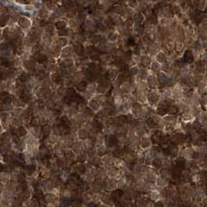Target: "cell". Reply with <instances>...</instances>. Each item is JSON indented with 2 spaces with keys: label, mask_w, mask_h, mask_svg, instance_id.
I'll return each mask as SVG.
<instances>
[{
  "label": "cell",
  "mask_w": 207,
  "mask_h": 207,
  "mask_svg": "<svg viewBox=\"0 0 207 207\" xmlns=\"http://www.w3.org/2000/svg\"><path fill=\"white\" fill-rule=\"evenodd\" d=\"M122 159L125 163L128 164H135V161H136V154H135V153H126Z\"/></svg>",
  "instance_id": "cell-13"
},
{
  "label": "cell",
  "mask_w": 207,
  "mask_h": 207,
  "mask_svg": "<svg viewBox=\"0 0 207 207\" xmlns=\"http://www.w3.org/2000/svg\"><path fill=\"white\" fill-rule=\"evenodd\" d=\"M105 144V136L102 132H99L95 139V146Z\"/></svg>",
  "instance_id": "cell-22"
},
{
  "label": "cell",
  "mask_w": 207,
  "mask_h": 207,
  "mask_svg": "<svg viewBox=\"0 0 207 207\" xmlns=\"http://www.w3.org/2000/svg\"><path fill=\"white\" fill-rule=\"evenodd\" d=\"M135 132L136 134V135L139 138H142L143 136H145L147 133V128L143 124L139 125L136 128H135Z\"/></svg>",
  "instance_id": "cell-15"
},
{
  "label": "cell",
  "mask_w": 207,
  "mask_h": 207,
  "mask_svg": "<svg viewBox=\"0 0 207 207\" xmlns=\"http://www.w3.org/2000/svg\"><path fill=\"white\" fill-rule=\"evenodd\" d=\"M52 132L53 133L58 135H61V132H60V128H59V125H57V124H53V126H52Z\"/></svg>",
  "instance_id": "cell-48"
},
{
  "label": "cell",
  "mask_w": 207,
  "mask_h": 207,
  "mask_svg": "<svg viewBox=\"0 0 207 207\" xmlns=\"http://www.w3.org/2000/svg\"><path fill=\"white\" fill-rule=\"evenodd\" d=\"M159 99H160V96L156 92H150L147 95V100L152 104L157 103L159 101Z\"/></svg>",
  "instance_id": "cell-24"
},
{
  "label": "cell",
  "mask_w": 207,
  "mask_h": 207,
  "mask_svg": "<svg viewBox=\"0 0 207 207\" xmlns=\"http://www.w3.org/2000/svg\"><path fill=\"white\" fill-rule=\"evenodd\" d=\"M9 180H10V174L5 171H2L1 174H0V181H1V183L6 184L9 182Z\"/></svg>",
  "instance_id": "cell-33"
},
{
  "label": "cell",
  "mask_w": 207,
  "mask_h": 207,
  "mask_svg": "<svg viewBox=\"0 0 207 207\" xmlns=\"http://www.w3.org/2000/svg\"><path fill=\"white\" fill-rule=\"evenodd\" d=\"M31 207H41L39 199H37L35 197L31 199Z\"/></svg>",
  "instance_id": "cell-46"
},
{
  "label": "cell",
  "mask_w": 207,
  "mask_h": 207,
  "mask_svg": "<svg viewBox=\"0 0 207 207\" xmlns=\"http://www.w3.org/2000/svg\"><path fill=\"white\" fill-rule=\"evenodd\" d=\"M65 156L69 160V161H73L76 160L77 155L72 150V149H67L65 150Z\"/></svg>",
  "instance_id": "cell-27"
},
{
  "label": "cell",
  "mask_w": 207,
  "mask_h": 207,
  "mask_svg": "<svg viewBox=\"0 0 207 207\" xmlns=\"http://www.w3.org/2000/svg\"><path fill=\"white\" fill-rule=\"evenodd\" d=\"M88 159L89 158L87 157V155L86 154V153L84 151L82 153L77 155V157H76V161L78 163H80V164H85L86 161L88 160Z\"/></svg>",
  "instance_id": "cell-34"
},
{
  "label": "cell",
  "mask_w": 207,
  "mask_h": 207,
  "mask_svg": "<svg viewBox=\"0 0 207 207\" xmlns=\"http://www.w3.org/2000/svg\"><path fill=\"white\" fill-rule=\"evenodd\" d=\"M152 166L155 170H160L163 167V160L159 158H154L152 161Z\"/></svg>",
  "instance_id": "cell-25"
},
{
  "label": "cell",
  "mask_w": 207,
  "mask_h": 207,
  "mask_svg": "<svg viewBox=\"0 0 207 207\" xmlns=\"http://www.w3.org/2000/svg\"><path fill=\"white\" fill-rule=\"evenodd\" d=\"M98 207H108V206L107 205H106V204H101V205H98Z\"/></svg>",
  "instance_id": "cell-54"
},
{
  "label": "cell",
  "mask_w": 207,
  "mask_h": 207,
  "mask_svg": "<svg viewBox=\"0 0 207 207\" xmlns=\"http://www.w3.org/2000/svg\"><path fill=\"white\" fill-rule=\"evenodd\" d=\"M178 107L175 105H170L169 107H167V113L171 114V115H174V114H176L178 112Z\"/></svg>",
  "instance_id": "cell-43"
},
{
  "label": "cell",
  "mask_w": 207,
  "mask_h": 207,
  "mask_svg": "<svg viewBox=\"0 0 207 207\" xmlns=\"http://www.w3.org/2000/svg\"><path fill=\"white\" fill-rule=\"evenodd\" d=\"M107 176L109 178H117L118 177H119V174H120V171H119L118 166L114 164L111 167H108L107 169Z\"/></svg>",
  "instance_id": "cell-6"
},
{
  "label": "cell",
  "mask_w": 207,
  "mask_h": 207,
  "mask_svg": "<svg viewBox=\"0 0 207 207\" xmlns=\"http://www.w3.org/2000/svg\"><path fill=\"white\" fill-rule=\"evenodd\" d=\"M41 129H42L43 135H44V136H47L48 137L51 133H52V132H51V131H52V128H51V125H48V124L44 125L41 127Z\"/></svg>",
  "instance_id": "cell-35"
},
{
  "label": "cell",
  "mask_w": 207,
  "mask_h": 207,
  "mask_svg": "<svg viewBox=\"0 0 207 207\" xmlns=\"http://www.w3.org/2000/svg\"><path fill=\"white\" fill-rule=\"evenodd\" d=\"M118 189L117 178H107V191L111 192Z\"/></svg>",
  "instance_id": "cell-12"
},
{
  "label": "cell",
  "mask_w": 207,
  "mask_h": 207,
  "mask_svg": "<svg viewBox=\"0 0 207 207\" xmlns=\"http://www.w3.org/2000/svg\"><path fill=\"white\" fill-rule=\"evenodd\" d=\"M123 194H124V192L121 189H116L115 190L110 192V196H111V198L114 204L117 203L121 199V198L123 196Z\"/></svg>",
  "instance_id": "cell-3"
},
{
  "label": "cell",
  "mask_w": 207,
  "mask_h": 207,
  "mask_svg": "<svg viewBox=\"0 0 207 207\" xmlns=\"http://www.w3.org/2000/svg\"><path fill=\"white\" fill-rule=\"evenodd\" d=\"M83 144L84 146V149H91L95 147V140L90 139V138H87L85 140L83 141Z\"/></svg>",
  "instance_id": "cell-28"
},
{
  "label": "cell",
  "mask_w": 207,
  "mask_h": 207,
  "mask_svg": "<svg viewBox=\"0 0 207 207\" xmlns=\"http://www.w3.org/2000/svg\"><path fill=\"white\" fill-rule=\"evenodd\" d=\"M153 207H164V206L163 203L161 202V200H160V201H157L153 203Z\"/></svg>",
  "instance_id": "cell-50"
},
{
  "label": "cell",
  "mask_w": 207,
  "mask_h": 207,
  "mask_svg": "<svg viewBox=\"0 0 207 207\" xmlns=\"http://www.w3.org/2000/svg\"><path fill=\"white\" fill-rule=\"evenodd\" d=\"M43 193H44V191L41 189V187H39V188H37V189H34L33 190V193L32 194L34 195V197L37 198V199H40L44 197Z\"/></svg>",
  "instance_id": "cell-36"
},
{
  "label": "cell",
  "mask_w": 207,
  "mask_h": 207,
  "mask_svg": "<svg viewBox=\"0 0 207 207\" xmlns=\"http://www.w3.org/2000/svg\"><path fill=\"white\" fill-rule=\"evenodd\" d=\"M91 189L102 192L107 190V178H98L90 184Z\"/></svg>",
  "instance_id": "cell-1"
},
{
  "label": "cell",
  "mask_w": 207,
  "mask_h": 207,
  "mask_svg": "<svg viewBox=\"0 0 207 207\" xmlns=\"http://www.w3.org/2000/svg\"><path fill=\"white\" fill-rule=\"evenodd\" d=\"M156 185L157 188H160V189H164V188H166L168 186V180L165 179L164 178H163L162 176H157V181H156Z\"/></svg>",
  "instance_id": "cell-17"
},
{
  "label": "cell",
  "mask_w": 207,
  "mask_h": 207,
  "mask_svg": "<svg viewBox=\"0 0 207 207\" xmlns=\"http://www.w3.org/2000/svg\"><path fill=\"white\" fill-rule=\"evenodd\" d=\"M84 146H83V141L82 140H75L74 143L73 145V147H72V150L76 154V155H79L80 153H82L83 151H84Z\"/></svg>",
  "instance_id": "cell-8"
},
{
  "label": "cell",
  "mask_w": 207,
  "mask_h": 207,
  "mask_svg": "<svg viewBox=\"0 0 207 207\" xmlns=\"http://www.w3.org/2000/svg\"><path fill=\"white\" fill-rule=\"evenodd\" d=\"M27 174H26L23 170L22 171H20L19 172V174H18V181L20 183H23L25 182H27Z\"/></svg>",
  "instance_id": "cell-39"
},
{
  "label": "cell",
  "mask_w": 207,
  "mask_h": 207,
  "mask_svg": "<svg viewBox=\"0 0 207 207\" xmlns=\"http://www.w3.org/2000/svg\"><path fill=\"white\" fill-rule=\"evenodd\" d=\"M160 175L169 181L172 177V171H171V169H167V168L163 167L160 170Z\"/></svg>",
  "instance_id": "cell-21"
},
{
  "label": "cell",
  "mask_w": 207,
  "mask_h": 207,
  "mask_svg": "<svg viewBox=\"0 0 207 207\" xmlns=\"http://www.w3.org/2000/svg\"><path fill=\"white\" fill-rule=\"evenodd\" d=\"M149 198H150V200L154 202L157 201H160L161 200V195H160V192L155 189V190H152L150 192V195H149Z\"/></svg>",
  "instance_id": "cell-19"
},
{
  "label": "cell",
  "mask_w": 207,
  "mask_h": 207,
  "mask_svg": "<svg viewBox=\"0 0 207 207\" xmlns=\"http://www.w3.org/2000/svg\"><path fill=\"white\" fill-rule=\"evenodd\" d=\"M202 102H203V104H205V105L207 104V96H206V95L203 97V98H202Z\"/></svg>",
  "instance_id": "cell-52"
},
{
  "label": "cell",
  "mask_w": 207,
  "mask_h": 207,
  "mask_svg": "<svg viewBox=\"0 0 207 207\" xmlns=\"http://www.w3.org/2000/svg\"><path fill=\"white\" fill-rule=\"evenodd\" d=\"M106 176H107L106 168L104 167H98V173H97V177H98V178H106Z\"/></svg>",
  "instance_id": "cell-32"
},
{
  "label": "cell",
  "mask_w": 207,
  "mask_h": 207,
  "mask_svg": "<svg viewBox=\"0 0 207 207\" xmlns=\"http://www.w3.org/2000/svg\"><path fill=\"white\" fill-rule=\"evenodd\" d=\"M164 123L166 125H172V126H174L177 125L178 123V118L176 116L174 115H167V116H165L163 118Z\"/></svg>",
  "instance_id": "cell-14"
},
{
  "label": "cell",
  "mask_w": 207,
  "mask_h": 207,
  "mask_svg": "<svg viewBox=\"0 0 207 207\" xmlns=\"http://www.w3.org/2000/svg\"><path fill=\"white\" fill-rule=\"evenodd\" d=\"M125 180L126 185L132 187L135 182V175L133 174H129L128 175L125 176Z\"/></svg>",
  "instance_id": "cell-37"
},
{
  "label": "cell",
  "mask_w": 207,
  "mask_h": 207,
  "mask_svg": "<svg viewBox=\"0 0 207 207\" xmlns=\"http://www.w3.org/2000/svg\"><path fill=\"white\" fill-rule=\"evenodd\" d=\"M117 185H118V189H122L125 185V177H121V176H119L118 178H117Z\"/></svg>",
  "instance_id": "cell-40"
},
{
  "label": "cell",
  "mask_w": 207,
  "mask_h": 207,
  "mask_svg": "<svg viewBox=\"0 0 207 207\" xmlns=\"http://www.w3.org/2000/svg\"><path fill=\"white\" fill-rule=\"evenodd\" d=\"M59 135H58L55 133H51L47 137V139L48 141V143L50 145H54V144H56L59 141Z\"/></svg>",
  "instance_id": "cell-30"
},
{
  "label": "cell",
  "mask_w": 207,
  "mask_h": 207,
  "mask_svg": "<svg viewBox=\"0 0 207 207\" xmlns=\"http://www.w3.org/2000/svg\"><path fill=\"white\" fill-rule=\"evenodd\" d=\"M195 150L192 147H186L182 152V157H183L187 160H193L194 154H195Z\"/></svg>",
  "instance_id": "cell-9"
},
{
  "label": "cell",
  "mask_w": 207,
  "mask_h": 207,
  "mask_svg": "<svg viewBox=\"0 0 207 207\" xmlns=\"http://www.w3.org/2000/svg\"><path fill=\"white\" fill-rule=\"evenodd\" d=\"M46 207H57L56 203H47Z\"/></svg>",
  "instance_id": "cell-53"
},
{
  "label": "cell",
  "mask_w": 207,
  "mask_h": 207,
  "mask_svg": "<svg viewBox=\"0 0 207 207\" xmlns=\"http://www.w3.org/2000/svg\"><path fill=\"white\" fill-rule=\"evenodd\" d=\"M199 132V139L202 141H206L207 140V131L205 130L204 128H201Z\"/></svg>",
  "instance_id": "cell-41"
},
{
  "label": "cell",
  "mask_w": 207,
  "mask_h": 207,
  "mask_svg": "<svg viewBox=\"0 0 207 207\" xmlns=\"http://www.w3.org/2000/svg\"><path fill=\"white\" fill-rule=\"evenodd\" d=\"M95 150H96V153L98 156L99 157H103L104 156L105 154L107 153V148L106 146V145H100V146H97L94 147Z\"/></svg>",
  "instance_id": "cell-18"
},
{
  "label": "cell",
  "mask_w": 207,
  "mask_h": 207,
  "mask_svg": "<svg viewBox=\"0 0 207 207\" xmlns=\"http://www.w3.org/2000/svg\"><path fill=\"white\" fill-rule=\"evenodd\" d=\"M107 145L110 149H113L118 146V139L117 135L114 134H109L107 137Z\"/></svg>",
  "instance_id": "cell-2"
},
{
  "label": "cell",
  "mask_w": 207,
  "mask_h": 207,
  "mask_svg": "<svg viewBox=\"0 0 207 207\" xmlns=\"http://www.w3.org/2000/svg\"><path fill=\"white\" fill-rule=\"evenodd\" d=\"M98 203H95V202H93V201L90 202V203L87 204V207H98Z\"/></svg>",
  "instance_id": "cell-51"
},
{
  "label": "cell",
  "mask_w": 207,
  "mask_h": 207,
  "mask_svg": "<svg viewBox=\"0 0 207 207\" xmlns=\"http://www.w3.org/2000/svg\"><path fill=\"white\" fill-rule=\"evenodd\" d=\"M12 103H13V105L16 107H23L25 105V103L22 101V99L18 98H15Z\"/></svg>",
  "instance_id": "cell-42"
},
{
  "label": "cell",
  "mask_w": 207,
  "mask_h": 207,
  "mask_svg": "<svg viewBox=\"0 0 207 207\" xmlns=\"http://www.w3.org/2000/svg\"><path fill=\"white\" fill-rule=\"evenodd\" d=\"M41 119L38 117L37 115H34L33 118H31L30 121V125L32 126V127H37V126H39L41 125Z\"/></svg>",
  "instance_id": "cell-38"
},
{
  "label": "cell",
  "mask_w": 207,
  "mask_h": 207,
  "mask_svg": "<svg viewBox=\"0 0 207 207\" xmlns=\"http://www.w3.org/2000/svg\"><path fill=\"white\" fill-rule=\"evenodd\" d=\"M74 171L76 174H80V175H83L87 171V165L85 164L78 163L74 165Z\"/></svg>",
  "instance_id": "cell-16"
},
{
  "label": "cell",
  "mask_w": 207,
  "mask_h": 207,
  "mask_svg": "<svg viewBox=\"0 0 207 207\" xmlns=\"http://www.w3.org/2000/svg\"><path fill=\"white\" fill-rule=\"evenodd\" d=\"M146 126L147 128L150 129V130H154V129L157 128V124L154 121V120L152 118H147L146 121Z\"/></svg>",
  "instance_id": "cell-31"
},
{
  "label": "cell",
  "mask_w": 207,
  "mask_h": 207,
  "mask_svg": "<svg viewBox=\"0 0 207 207\" xmlns=\"http://www.w3.org/2000/svg\"><path fill=\"white\" fill-rule=\"evenodd\" d=\"M88 164L94 167H104L103 160H102L101 157H99V156H98V155H96V156H94L93 157L89 158L88 159Z\"/></svg>",
  "instance_id": "cell-4"
},
{
  "label": "cell",
  "mask_w": 207,
  "mask_h": 207,
  "mask_svg": "<svg viewBox=\"0 0 207 207\" xmlns=\"http://www.w3.org/2000/svg\"><path fill=\"white\" fill-rule=\"evenodd\" d=\"M152 145V140L151 139L147 136L146 135L145 136H143L140 138V148L143 149V150H146L148 148H150Z\"/></svg>",
  "instance_id": "cell-11"
},
{
  "label": "cell",
  "mask_w": 207,
  "mask_h": 207,
  "mask_svg": "<svg viewBox=\"0 0 207 207\" xmlns=\"http://www.w3.org/2000/svg\"><path fill=\"white\" fill-rule=\"evenodd\" d=\"M44 199L47 203H56L59 201V195L54 193V192H46L44 195Z\"/></svg>",
  "instance_id": "cell-5"
},
{
  "label": "cell",
  "mask_w": 207,
  "mask_h": 207,
  "mask_svg": "<svg viewBox=\"0 0 207 207\" xmlns=\"http://www.w3.org/2000/svg\"><path fill=\"white\" fill-rule=\"evenodd\" d=\"M202 125H203L202 123L199 121H194L192 123V128L195 129L196 131H199L202 128Z\"/></svg>",
  "instance_id": "cell-44"
},
{
  "label": "cell",
  "mask_w": 207,
  "mask_h": 207,
  "mask_svg": "<svg viewBox=\"0 0 207 207\" xmlns=\"http://www.w3.org/2000/svg\"><path fill=\"white\" fill-rule=\"evenodd\" d=\"M30 132L34 135L36 138H37L38 139H41L43 135V133H42V129L40 126H37V127H31L30 129Z\"/></svg>",
  "instance_id": "cell-20"
},
{
  "label": "cell",
  "mask_w": 207,
  "mask_h": 207,
  "mask_svg": "<svg viewBox=\"0 0 207 207\" xmlns=\"http://www.w3.org/2000/svg\"><path fill=\"white\" fill-rule=\"evenodd\" d=\"M87 94H93L94 92V90H95V84H94V83H90V84H89V85L87 87Z\"/></svg>",
  "instance_id": "cell-47"
},
{
  "label": "cell",
  "mask_w": 207,
  "mask_h": 207,
  "mask_svg": "<svg viewBox=\"0 0 207 207\" xmlns=\"http://www.w3.org/2000/svg\"><path fill=\"white\" fill-rule=\"evenodd\" d=\"M98 131L97 130L96 128H92V129H90V130H89V138L90 139H92L94 140H95L96 137H97V135H98Z\"/></svg>",
  "instance_id": "cell-45"
},
{
  "label": "cell",
  "mask_w": 207,
  "mask_h": 207,
  "mask_svg": "<svg viewBox=\"0 0 207 207\" xmlns=\"http://www.w3.org/2000/svg\"><path fill=\"white\" fill-rule=\"evenodd\" d=\"M76 136L79 139V140H85L86 139L89 138V130L85 127L81 126L76 132Z\"/></svg>",
  "instance_id": "cell-7"
},
{
  "label": "cell",
  "mask_w": 207,
  "mask_h": 207,
  "mask_svg": "<svg viewBox=\"0 0 207 207\" xmlns=\"http://www.w3.org/2000/svg\"><path fill=\"white\" fill-rule=\"evenodd\" d=\"M28 131L29 130L25 126L18 127L16 128V135H17L20 138H23V137H26L28 135Z\"/></svg>",
  "instance_id": "cell-23"
},
{
  "label": "cell",
  "mask_w": 207,
  "mask_h": 207,
  "mask_svg": "<svg viewBox=\"0 0 207 207\" xmlns=\"http://www.w3.org/2000/svg\"><path fill=\"white\" fill-rule=\"evenodd\" d=\"M101 201H102V203L104 204H106L107 206H111V205H112L114 203L113 201H112V199H111V196H110V193H108V194H107V193L102 194Z\"/></svg>",
  "instance_id": "cell-26"
},
{
  "label": "cell",
  "mask_w": 207,
  "mask_h": 207,
  "mask_svg": "<svg viewBox=\"0 0 207 207\" xmlns=\"http://www.w3.org/2000/svg\"><path fill=\"white\" fill-rule=\"evenodd\" d=\"M89 107L92 110L94 111H98L100 110L101 107V104H99V102L97 101L96 99L91 100L89 102Z\"/></svg>",
  "instance_id": "cell-29"
},
{
  "label": "cell",
  "mask_w": 207,
  "mask_h": 207,
  "mask_svg": "<svg viewBox=\"0 0 207 207\" xmlns=\"http://www.w3.org/2000/svg\"><path fill=\"white\" fill-rule=\"evenodd\" d=\"M36 170H37V164H35L34 163L30 164H27L23 167V171L27 174V176H33L34 174L36 172Z\"/></svg>",
  "instance_id": "cell-10"
},
{
  "label": "cell",
  "mask_w": 207,
  "mask_h": 207,
  "mask_svg": "<svg viewBox=\"0 0 207 207\" xmlns=\"http://www.w3.org/2000/svg\"><path fill=\"white\" fill-rule=\"evenodd\" d=\"M83 203L80 199H76L73 203L72 207H83Z\"/></svg>",
  "instance_id": "cell-49"
}]
</instances>
